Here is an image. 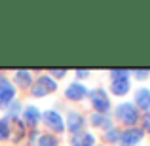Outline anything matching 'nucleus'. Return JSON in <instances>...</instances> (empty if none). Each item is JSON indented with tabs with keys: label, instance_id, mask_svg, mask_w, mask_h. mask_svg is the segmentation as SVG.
Wrapping results in <instances>:
<instances>
[{
	"label": "nucleus",
	"instance_id": "nucleus-3",
	"mask_svg": "<svg viewBox=\"0 0 150 146\" xmlns=\"http://www.w3.org/2000/svg\"><path fill=\"white\" fill-rule=\"evenodd\" d=\"M144 137V131L141 127H127L125 131L120 133V146H135L143 140Z\"/></svg>",
	"mask_w": 150,
	"mask_h": 146
},
{
	"label": "nucleus",
	"instance_id": "nucleus-12",
	"mask_svg": "<svg viewBox=\"0 0 150 146\" xmlns=\"http://www.w3.org/2000/svg\"><path fill=\"white\" fill-rule=\"evenodd\" d=\"M129 87H131L129 78H125V80H112V84H110V91H112L114 95H118V97L125 95V93L129 91Z\"/></svg>",
	"mask_w": 150,
	"mask_h": 146
},
{
	"label": "nucleus",
	"instance_id": "nucleus-5",
	"mask_svg": "<svg viewBox=\"0 0 150 146\" xmlns=\"http://www.w3.org/2000/svg\"><path fill=\"white\" fill-rule=\"evenodd\" d=\"M13 95H15V87L6 76L0 74V106H8L11 101H13Z\"/></svg>",
	"mask_w": 150,
	"mask_h": 146
},
{
	"label": "nucleus",
	"instance_id": "nucleus-1",
	"mask_svg": "<svg viewBox=\"0 0 150 146\" xmlns=\"http://www.w3.org/2000/svg\"><path fill=\"white\" fill-rule=\"evenodd\" d=\"M116 116L122 123L129 125V127H135V123L139 121V108H137L133 102H124L116 108Z\"/></svg>",
	"mask_w": 150,
	"mask_h": 146
},
{
	"label": "nucleus",
	"instance_id": "nucleus-22",
	"mask_svg": "<svg viewBox=\"0 0 150 146\" xmlns=\"http://www.w3.org/2000/svg\"><path fill=\"white\" fill-rule=\"evenodd\" d=\"M76 76H78V78H84V76H89V70H76Z\"/></svg>",
	"mask_w": 150,
	"mask_h": 146
},
{
	"label": "nucleus",
	"instance_id": "nucleus-15",
	"mask_svg": "<svg viewBox=\"0 0 150 146\" xmlns=\"http://www.w3.org/2000/svg\"><path fill=\"white\" fill-rule=\"evenodd\" d=\"M10 131H11L10 121H8V120H0V140L10 139Z\"/></svg>",
	"mask_w": 150,
	"mask_h": 146
},
{
	"label": "nucleus",
	"instance_id": "nucleus-21",
	"mask_svg": "<svg viewBox=\"0 0 150 146\" xmlns=\"http://www.w3.org/2000/svg\"><path fill=\"white\" fill-rule=\"evenodd\" d=\"M17 114H19V102H13L10 106V118H15Z\"/></svg>",
	"mask_w": 150,
	"mask_h": 146
},
{
	"label": "nucleus",
	"instance_id": "nucleus-11",
	"mask_svg": "<svg viewBox=\"0 0 150 146\" xmlns=\"http://www.w3.org/2000/svg\"><path fill=\"white\" fill-rule=\"evenodd\" d=\"M70 144L72 146H93L95 144V137L91 133H78V135H72Z\"/></svg>",
	"mask_w": 150,
	"mask_h": 146
},
{
	"label": "nucleus",
	"instance_id": "nucleus-17",
	"mask_svg": "<svg viewBox=\"0 0 150 146\" xmlns=\"http://www.w3.org/2000/svg\"><path fill=\"white\" fill-rule=\"evenodd\" d=\"M110 76H112V80H125L129 72L127 70H110Z\"/></svg>",
	"mask_w": 150,
	"mask_h": 146
},
{
	"label": "nucleus",
	"instance_id": "nucleus-8",
	"mask_svg": "<svg viewBox=\"0 0 150 146\" xmlns=\"http://www.w3.org/2000/svg\"><path fill=\"white\" fill-rule=\"evenodd\" d=\"M133 104L139 110H144V112H150V89L141 87L135 91V102Z\"/></svg>",
	"mask_w": 150,
	"mask_h": 146
},
{
	"label": "nucleus",
	"instance_id": "nucleus-6",
	"mask_svg": "<svg viewBox=\"0 0 150 146\" xmlns=\"http://www.w3.org/2000/svg\"><path fill=\"white\" fill-rule=\"evenodd\" d=\"M42 120H44V123L48 125L50 129H53V131L61 133L63 129H65V121H63L61 114L55 112V110H46V112L42 114Z\"/></svg>",
	"mask_w": 150,
	"mask_h": 146
},
{
	"label": "nucleus",
	"instance_id": "nucleus-23",
	"mask_svg": "<svg viewBox=\"0 0 150 146\" xmlns=\"http://www.w3.org/2000/svg\"><path fill=\"white\" fill-rule=\"evenodd\" d=\"M65 74H67V70H53V76H65Z\"/></svg>",
	"mask_w": 150,
	"mask_h": 146
},
{
	"label": "nucleus",
	"instance_id": "nucleus-13",
	"mask_svg": "<svg viewBox=\"0 0 150 146\" xmlns=\"http://www.w3.org/2000/svg\"><path fill=\"white\" fill-rule=\"evenodd\" d=\"M89 121H91L93 125H97V127H106V129H110V118H106L105 114H93L91 118H89Z\"/></svg>",
	"mask_w": 150,
	"mask_h": 146
},
{
	"label": "nucleus",
	"instance_id": "nucleus-2",
	"mask_svg": "<svg viewBox=\"0 0 150 146\" xmlns=\"http://www.w3.org/2000/svg\"><path fill=\"white\" fill-rule=\"evenodd\" d=\"M88 97L91 101L93 108L97 110V114H106L110 110V101L105 89H91V91H88Z\"/></svg>",
	"mask_w": 150,
	"mask_h": 146
},
{
	"label": "nucleus",
	"instance_id": "nucleus-18",
	"mask_svg": "<svg viewBox=\"0 0 150 146\" xmlns=\"http://www.w3.org/2000/svg\"><path fill=\"white\" fill-rule=\"evenodd\" d=\"M143 131H148L150 133V112H144V116H143Z\"/></svg>",
	"mask_w": 150,
	"mask_h": 146
},
{
	"label": "nucleus",
	"instance_id": "nucleus-9",
	"mask_svg": "<svg viewBox=\"0 0 150 146\" xmlns=\"http://www.w3.org/2000/svg\"><path fill=\"white\" fill-rule=\"evenodd\" d=\"M65 95H67V99H70V101H82V99L88 95V89L82 84H70L69 87H67Z\"/></svg>",
	"mask_w": 150,
	"mask_h": 146
},
{
	"label": "nucleus",
	"instance_id": "nucleus-4",
	"mask_svg": "<svg viewBox=\"0 0 150 146\" xmlns=\"http://www.w3.org/2000/svg\"><path fill=\"white\" fill-rule=\"evenodd\" d=\"M55 87H57V84H55V82L51 80L50 76H40V78H38V80L33 84L30 91H33L34 97H44V95H48V93L55 91Z\"/></svg>",
	"mask_w": 150,
	"mask_h": 146
},
{
	"label": "nucleus",
	"instance_id": "nucleus-10",
	"mask_svg": "<svg viewBox=\"0 0 150 146\" xmlns=\"http://www.w3.org/2000/svg\"><path fill=\"white\" fill-rule=\"evenodd\" d=\"M40 118H42V114L38 112L36 106H29V108H25V112H23V120H25V123L30 125V127H36Z\"/></svg>",
	"mask_w": 150,
	"mask_h": 146
},
{
	"label": "nucleus",
	"instance_id": "nucleus-14",
	"mask_svg": "<svg viewBox=\"0 0 150 146\" xmlns=\"http://www.w3.org/2000/svg\"><path fill=\"white\" fill-rule=\"evenodd\" d=\"M13 80L17 82L19 85H25V87H27V85L30 84V72H29V70H17Z\"/></svg>",
	"mask_w": 150,
	"mask_h": 146
},
{
	"label": "nucleus",
	"instance_id": "nucleus-7",
	"mask_svg": "<svg viewBox=\"0 0 150 146\" xmlns=\"http://www.w3.org/2000/svg\"><path fill=\"white\" fill-rule=\"evenodd\" d=\"M84 123H86V120L82 118L80 112H69V116H67V125H65V127L69 129L72 135H78V133L84 129Z\"/></svg>",
	"mask_w": 150,
	"mask_h": 146
},
{
	"label": "nucleus",
	"instance_id": "nucleus-19",
	"mask_svg": "<svg viewBox=\"0 0 150 146\" xmlns=\"http://www.w3.org/2000/svg\"><path fill=\"white\" fill-rule=\"evenodd\" d=\"M133 74L137 76V80H146V78L150 76V70H135Z\"/></svg>",
	"mask_w": 150,
	"mask_h": 146
},
{
	"label": "nucleus",
	"instance_id": "nucleus-16",
	"mask_svg": "<svg viewBox=\"0 0 150 146\" xmlns=\"http://www.w3.org/2000/svg\"><path fill=\"white\" fill-rule=\"evenodd\" d=\"M38 146H59V140L53 135H42L38 140Z\"/></svg>",
	"mask_w": 150,
	"mask_h": 146
},
{
	"label": "nucleus",
	"instance_id": "nucleus-20",
	"mask_svg": "<svg viewBox=\"0 0 150 146\" xmlns=\"http://www.w3.org/2000/svg\"><path fill=\"white\" fill-rule=\"evenodd\" d=\"M106 137H108V140H110V142H114V140H118L120 133H118L116 129H108V135H106Z\"/></svg>",
	"mask_w": 150,
	"mask_h": 146
}]
</instances>
